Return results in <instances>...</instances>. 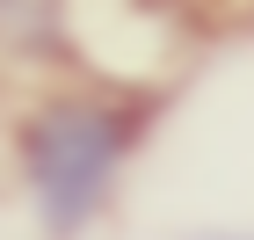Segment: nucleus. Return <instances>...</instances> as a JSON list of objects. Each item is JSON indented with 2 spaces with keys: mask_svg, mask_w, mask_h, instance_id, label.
I'll list each match as a JSON object with an SVG mask.
<instances>
[{
  "mask_svg": "<svg viewBox=\"0 0 254 240\" xmlns=\"http://www.w3.org/2000/svg\"><path fill=\"white\" fill-rule=\"evenodd\" d=\"M138 109L131 102H44L37 117L22 124V182L37 197V219L51 240H73L80 226L95 219L109 189H117V167L138 146Z\"/></svg>",
  "mask_w": 254,
  "mask_h": 240,
  "instance_id": "f257e3e1",
  "label": "nucleus"
},
{
  "mask_svg": "<svg viewBox=\"0 0 254 240\" xmlns=\"http://www.w3.org/2000/svg\"><path fill=\"white\" fill-rule=\"evenodd\" d=\"M189 240H254V226L247 233H211V226H203V233H189Z\"/></svg>",
  "mask_w": 254,
  "mask_h": 240,
  "instance_id": "f03ea898",
  "label": "nucleus"
}]
</instances>
